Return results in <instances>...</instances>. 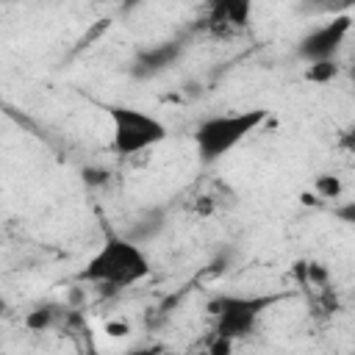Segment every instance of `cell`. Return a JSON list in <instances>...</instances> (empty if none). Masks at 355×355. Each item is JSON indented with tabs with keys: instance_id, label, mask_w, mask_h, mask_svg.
Listing matches in <instances>:
<instances>
[{
	"instance_id": "cell-3",
	"label": "cell",
	"mask_w": 355,
	"mask_h": 355,
	"mask_svg": "<svg viewBox=\"0 0 355 355\" xmlns=\"http://www.w3.org/2000/svg\"><path fill=\"white\" fill-rule=\"evenodd\" d=\"M108 122H111V147L119 158L139 155L166 139V125L141 108L133 105H108L105 108Z\"/></svg>"
},
{
	"instance_id": "cell-9",
	"label": "cell",
	"mask_w": 355,
	"mask_h": 355,
	"mask_svg": "<svg viewBox=\"0 0 355 355\" xmlns=\"http://www.w3.org/2000/svg\"><path fill=\"white\" fill-rule=\"evenodd\" d=\"M355 0H302L297 8L300 14H338V11H347Z\"/></svg>"
},
{
	"instance_id": "cell-5",
	"label": "cell",
	"mask_w": 355,
	"mask_h": 355,
	"mask_svg": "<svg viewBox=\"0 0 355 355\" xmlns=\"http://www.w3.org/2000/svg\"><path fill=\"white\" fill-rule=\"evenodd\" d=\"M352 28V17L344 11V14H336L330 22L313 28L311 33H305L300 42H297V55L311 64V61H324V58H336V53L341 50L347 33Z\"/></svg>"
},
{
	"instance_id": "cell-4",
	"label": "cell",
	"mask_w": 355,
	"mask_h": 355,
	"mask_svg": "<svg viewBox=\"0 0 355 355\" xmlns=\"http://www.w3.org/2000/svg\"><path fill=\"white\" fill-rule=\"evenodd\" d=\"M280 297L266 294V297H252V294H216L208 302V313L214 316V333L225 336L230 341L250 336L263 316L266 308H272Z\"/></svg>"
},
{
	"instance_id": "cell-17",
	"label": "cell",
	"mask_w": 355,
	"mask_h": 355,
	"mask_svg": "<svg viewBox=\"0 0 355 355\" xmlns=\"http://www.w3.org/2000/svg\"><path fill=\"white\" fill-rule=\"evenodd\" d=\"M0 313H3V302H0Z\"/></svg>"
},
{
	"instance_id": "cell-7",
	"label": "cell",
	"mask_w": 355,
	"mask_h": 355,
	"mask_svg": "<svg viewBox=\"0 0 355 355\" xmlns=\"http://www.w3.org/2000/svg\"><path fill=\"white\" fill-rule=\"evenodd\" d=\"M211 19L230 25V28H247L255 11V0H208Z\"/></svg>"
},
{
	"instance_id": "cell-12",
	"label": "cell",
	"mask_w": 355,
	"mask_h": 355,
	"mask_svg": "<svg viewBox=\"0 0 355 355\" xmlns=\"http://www.w3.org/2000/svg\"><path fill=\"white\" fill-rule=\"evenodd\" d=\"M316 191L324 197V200H336L341 194V180L336 175H319L316 178Z\"/></svg>"
},
{
	"instance_id": "cell-1",
	"label": "cell",
	"mask_w": 355,
	"mask_h": 355,
	"mask_svg": "<svg viewBox=\"0 0 355 355\" xmlns=\"http://www.w3.org/2000/svg\"><path fill=\"white\" fill-rule=\"evenodd\" d=\"M150 272H153V263L139 241L128 236H108L83 263L80 280H89L111 291H122L150 277Z\"/></svg>"
},
{
	"instance_id": "cell-11",
	"label": "cell",
	"mask_w": 355,
	"mask_h": 355,
	"mask_svg": "<svg viewBox=\"0 0 355 355\" xmlns=\"http://www.w3.org/2000/svg\"><path fill=\"white\" fill-rule=\"evenodd\" d=\"M25 324H28V330H33V333H42V330L53 327V324H55V311H53V305H42V308L31 311V313L25 316Z\"/></svg>"
},
{
	"instance_id": "cell-10",
	"label": "cell",
	"mask_w": 355,
	"mask_h": 355,
	"mask_svg": "<svg viewBox=\"0 0 355 355\" xmlns=\"http://www.w3.org/2000/svg\"><path fill=\"white\" fill-rule=\"evenodd\" d=\"M338 75V64L336 58H324V61H311L305 69V78L311 83H330Z\"/></svg>"
},
{
	"instance_id": "cell-16",
	"label": "cell",
	"mask_w": 355,
	"mask_h": 355,
	"mask_svg": "<svg viewBox=\"0 0 355 355\" xmlns=\"http://www.w3.org/2000/svg\"><path fill=\"white\" fill-rule=\"evenodd\" d=\"M94 3H108V0H94Z\"/></svg>"
},
{
	"instance_id": "cell-13",
	"label": "cell",
	"mask_w": 355,
	"mask_h": 355,
	"mask_svg": "<svg viewBox=\"0 0 355 355\" xmlns=\"http://www.w3.org/2000/svg\"><path fill=\"white\" fill-rule=\"evenodd\" d=\"M208 349H211L214 355H225V352H230V349H233V341H230V338H225V336H216V333H214V344H211Z\"/></svg>"
},
{
	"instance_id": "cell-15",
	"label": "cell",
	"mask_w": 355,
	"mask_h": 355,
	"mask_svg": "<svg viewBox=\"0 0 355 355\" xmlns=\"http://www.w3.org/2000/svg\"><path fill=\"white\" fill-rule=\"evenodd\" d=\"M144 0H119V6H122V11L128 14V11H133V8H139Z\"/></svg>"
},
{
	"instance_id": "cell-6",
	"label": "cell",
	"mask_w": 355,
	"mask_h": 355,
	"mask_svg": "<svg viewBox=\"0 0 355 355\" xmlns=\"http://www.w3.org/2000/svg\"><path fill=\"white\" fill-rule=\"evenodd\" d=\"M183 53V42L180 39H172V42H158V44H150V47H141L130 64L133 75L136 78H153V75H161L166 72Z\"/></svg>"
},
{
	"instance_id": "cell-8",
	"label": "cell",
	"mask_w": 355,
	"mask_h": 355,
	"mask_svg": "<svg viewBox=\"0 0 355 355\" xmlns=\"http://www.w3.org/2000/svg\"><path fill=\"white\" fill-rule=\"evenodd\" d=\"M164 211L158 208H153V211H147V214H141L136 222H133V227L128 230V239H133V241H139V244H144V241H150L153 236H158L161 230H164Z\"/></svg>"
},
{
	"instance_id": "cell-2",
	"label": "cell",
	"mask_w": 355,
	"mask_h": 355,
	"mask_svg": "<svg viewBox=\"0 0 355 355\" xmlns=\"http://www.w3.org/2000/svg\"><path fill=\"white\" fill-rule=\"evenodd\" d=\"M263 122H266V111L263 108H247V111L216 114V116L202 119L197 125V130H194V144H197L200 161L214 164V161L225 158L250 133H255Z\"/></svg>"
},
{
	"instance_id": "cell-14",
	"label": "cell",
	"mask_w": 355,
	"mask_h": 355,
	"mask_svg": "<svg viewBox=\"0 0 355 355\" xmlns=\"http://www.w3.org/2000/svg\"><path fill=\"white\" fill-rule=\"evenodd\" d=\"M336 214H338V216H341L344 222H355V205H352V202H349L347 208H341V211H336Z\"/></svg>"
}]
</instances>
